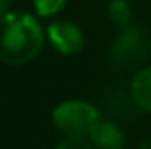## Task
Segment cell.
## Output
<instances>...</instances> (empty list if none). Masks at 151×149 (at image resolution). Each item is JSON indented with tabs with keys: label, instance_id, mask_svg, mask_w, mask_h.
<instances>
[{
	"label": "cell",
	"instance_id": "1",
	"mask_svg": "<svg viewBox=\"0 0 151 149\" xmlns=\"http://www.w3.org/2000/svg\"><path fill=\"white\" fill-rule=\"evenodd\" d=\"M44 34L38 21L25 11H8L0 17V61L23 65L40 54Z\"/></svg>",
	"mask_w": 151,
	"mask_h": 149
},
{
	"label": "cell",
	"instance_id": "2",
	"mask_svg": "<svg viewBox=\"0 0 151 149\" xmlns=\"http://www.w3.org/2000/svg\"><path fill=\"white\" fill-rule=\"evenodd\" d=\"M54 124L59 132L67 134V138H86L100 122V113L88 101H63L52 113Z\"/></svg>",
	"mask_w": 151,
	"mask_h": 149
},
{
	"label": "cell",
	"instance_id": "3",
	"mask_svg": "<svg viewBox=\"0 0 151 149\" xmlns=\"http://www.w3.org/2000/svg\"><path fill=\"white\" fill-rule=\"evenodd\" d=\"M151 54V40L144 29L128 25L115 37L111 44V63L121 69H132L142 65Z\"/></svg>",
	"mask_w": 151,
	"mask_h": 149
},
{
	"label": "cell",
	"instance_id": "4",
	"mask_svg": "<svg viewBox=\"0 0 151 149\" xmlns=\"http://www.w3.org/2000/svg\"><path fill=\"white\" fill-rule=\"evenodd\" d=\"M48 37L52 44L65 56H75V54L82 52L84 48V34L75 23L67 21V19H58V21L48 25Z\"/></svg>",
	"mask_w": 151,
	"mask_h": 149
},
{
	"label": "cell",
	"instance_id": "5",
	"mask_svg": "<svg viewBox=\"0 0 151 149\" xmlns=\"http://www.w3.org/2000/svg\"><path fill=\"white\" fill-rule=\"evenodd\" d=\"M88 138L94 149H124V136L121 128L109 120H100Z\"/></svg>",
	"mask_w": 151,
	"mask_h": 149
},
{
	"label": "cell",
	"instance_id": "6",
	"mask_svg": "<svg viewBox=\"0 0 151 149\" xmlns=\"http://www.w3.org/2000/svg\"><path fill=\"white\" fill-rule=\"evenodd\" d=\"M130 96L140 109L151 113V65L140 69L130 84Z\"/></svg>",
	"mask_w": 151,
	"mask_h": 149
},
{
	"label": "cell",
	"instance_id": "7",
	"mask_svg": "<svg viewBox=\"0 0 151 149\" xmlns=\"http://www.w3.org/2000/svg\"><path fill=\"white\" fill-rule=\"evenodd\" d=\"M107 15L119 27H126L132 17V8L126 0H109L107 2Z\"/></svg>",
	"mask_w": 151,
	"mask_h": 149
},
{
	"label": "cell",
	"instance_id": "8",
	"mask_svg": "<svg viewBox=\"0 0 151 149\" xmlns=\"http://www.w3.org/2000/svg\"><path fill=\"white\" fill-rule=\"evenodd\" d=\"M67 4V0H35L38 15H54Z\"/></svg>",
	"mask_w": 151,
	"mask_h": 149
},
{
	"label": "cell",
	"instance_id": "9",
	"mask_svg": "<svg viewBox=\"0 0 151 149\" xmlns=\"http://www.w3.org/2000/svg\"><path fill=\"white\" fill-rule=\"evenodd\" d=\"M55 149H94L86 138H65Z\"/></svg>",
	"mask_w": 151,
	"mask_h": 149
},
{
	"label": "cell",
	"instance_id": "10",
	"mask_svg": "<svg viewBox=\"0 0 151 149\" xmlns=\"http://www.w3.org/2000/svg\"><path fill=\"white\" fill-rule=\"evenodd\" d=\"M10 4H12V0H0V17L8 14V10H10Z\"/></svg>",
	"mask_w": 151,
	"mask_h": 149
},
{
	"label": "cell",
	"instance_id": "11",
	"mask_svg": "<svg viewBox=\"0 0 151 149\" xmlns=\"http://www.w3.org/2000/svg\"><path fill=\"white\" fill-rule=\"evenodd\" d=\"M138 149H151V136L147 140H144V142H142V145L138 147Z\"/></svg>",
	"mask_w": 151,
	"mask_h": 149
}]
</instances>
